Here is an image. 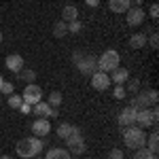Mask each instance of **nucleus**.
<instances>
[{
  "label": "nucleus",
  "instance_id": "obj_35",
  "mask_svg": "<svg viewBox=\"0 0 159 159\" xmlns=\"http://www.w3.org/2000/svg\"><path fill=\"white\" fill-rule=\"evenodd\" d=\"M85 4H87V7H98L100 0H85Z\"/></svg>",
  "mask_w": 159,
  "mask_h": 159
},
{
  "label": "nucleus",
  "instance_id": "obj_34",
  "mask_svg": "<svg viewBox=\"0 0 159 159\" xmlns=\"http://www.w3.org/2000/svg\"><path fill=\"white\" fill-rule=\"evenodd\" d=\"M19 110H21V112H24V115H30V112H32V106H30V104H21V106H19Z\"/></svg>",
  "mask_w": 159,
  "mask_h": 159
},
{
  "label": "nucleus",
  "instance_id": "obj_41",
  "mask_svg": "<svg viewBox=\"0 0 159 159\" xmlns=\"http://www.w3.org/2000/svg\"><path fill=\"white\" fill-rule=\"evenodd\" d=\"M0 104H2V96H0Z\"/></svg>",
  "mask_w": 159,
  "mask_h": 159
},
{
  "label": "nucleus",
  "instance_id": "obj_22",
  "mask_svg": "<svg viewBox=\"0 0 159 159\" xmlns=\"http://www.w3.org/2000/svg\"><path fill=\"white\" fill-rule=\"evenodd\" d=\"M17 76H19L21 81H25V85H30V83H34V81H36V72H34L32 68H24V70H19Z\"/></svg>",
  "mask_w": 159,
  "mask_h": 159
},
{
  "label": "nucleus",
  "instance_id": "obj_29",
  "mask_svg": "<svg viewBox=\"0 0 159 159\" xmlns=\"http://www.w3.org/2000/svg\"><path fill=\"white\" fill-rule=\"evenodd\" d=\"M112 96H115L117 100H123L125 96H127V89H125L123 85H117V87H115V91H112Z\"/></svg>",
  "mask_w": 159,
  "mask_h": 159
},
{
  "label": "nucleus",
  "instance_id": "obj_19",
  "mask_svg": "<svg viewBox=\"0 0 159 159\" xmlns=\"http://www.w3.org/2000/svg\"><path fill=\"white\" fill-rule=\"evenodd\" d=\"M129 2L132 0H110V11L112 13H125L127 9H129Z\"/></svg>",
  "mask_w": 159,
  "mask_h": 159
},
{
  "label": "nucleus",
  "instance_id": "obj_16",
  "mask_svg": "<svg viewBox=\"0 0 159 159\" xmlns=\"http://www.w3.org/2000/svg\"><path fill=\"white\" fill-rule=\"evenodd\" d=\"M74 19H79V9H76L74 4H66V7L61 9V21L70 24Z\"/></svg>",
  "mask_w": 159,
  "mask_h": 159
},
{
  "label": "nucleus",
  "instance_id": "obj_31",
  "mask_svg": "<svg viewBox=\"0 0 159 159\" xmlns=\"http://www.w3.org/2000/svg\"><path fill=\"white\" fill-rule=\"evenodd\" d=\"M127 81H129L127 89H129L132 93H138V89H140V81H138V79H127Z\"/></svg>",
  "mask_w": 159,
  "mask_h": 159
},
{
  "label": "nucleus",
  "instance_id": "obj_7",
  "mask_svg": "<svg viewBox=\"0 0 159 159\" xmlns=\"http://www.w3.org/2000/svg\"><path fill=\"white\" fill-rule=\"evenodd\" d=\"M159 112L157 108L153 106V108H144V110H138L136 112V125L138 127H155L157 125V117Z\"/></svg>",
  "mask_w": 159,
  "mask_h": 159
},
{
  "label": "nucleus",
  "instance_id": "obj_30",
  "mask_svg": "<svg viewBox=\"0 0 159 159\" xmlns=\"http://www.w3.org/2000/svg\"><path fill=\"white\" fill-rule=\"evenodd\" d=\"M147 43L151 45V49H157V47H159V34H157V32H153L151 38H147Z\"/></svg>",
  "mask_w": 159,
  "mask_h": 159
},
{
  "label": "nucleus",
  "instance_id": "obj_2",
  "mask_svg": "<svg viewBox=\"0 0 159 159\" xmlns=\"http://www.w3.org/2000/svg\"><path fill=\"white\" fill-rule=\"evenodd\" d=\"M123 142H125V147L127 148H142L144 147V142H147V134H144V129L142 127H138V125H129V127H125V132H123Z\"/></svg>",
  "mask_w": 159,
  "mask_h": 159
},
{
  "label": "nucleus",
  "instance_id": "obj_12",
  "mask_svg": "<svg viewBox=\"0 0 159 159\" xmlns=\"http://www.w3.org/2000/svg\"><path fill=\"white\" fill-rule=\"evenodd\" d=\"M117 123L121 125V127H129V125H136V110L132 106H125V108L119 112V117H117Z\"/></svg>",
  "mask_w": 159,
  "mask_h": 159
},
{
  "label": "nucleus",
  "instance_id": "obj_39",
  "mask_svg": "<svg viewBox=\"0 0 159 159\" xmlns=\"http://www.w3.org/2000/svg\"><path fill=\"white\" fill-rule=\"evenodd\" d=\"M2 83H4V79H2V76H0V85H2Z\"/></svg>",
  "mask_w": 159,
  "mask_h": 159
},
{
  "label": "nucleus",
  "instance_id": "obj_24",
  "mask_svg": "<svg viewBox=\"0 0 159 159\" xmlns=\"http://www.w3.org/2000/svg\"><path fill=\"white\" fill-rule=\"evenodd\" d=\"M147 144V148L151 151V153H157V144H159V136H157V132H153V134L148 136V142H144Z\"/></svg>",
  "mask_w": 159,
  "mask_h": 159
},
{
  "label": "nucleus",
  "instance_id": "obj_38",
  "mask_svg": "<svg viewBox=\"0 0 159 159\" xmlns=\"http://www.w3.org/2000/svg\"><path fill=\"white\" fill-rule=\"evenodd\" d=\"M32 159H43V157H40V155H36V157H32Z\"/></svg>",
  "mask_w": 159,
  "mask_h": 159
},
{
  "label": "nucleus",
  "instance_id": "obj_5",
  "mask_svg": "<svg viewBox=\"0 0 159 159\" xmlns=\"http://www.w3.org/2000/svg\"><path fill=\"white\" fill-rule=\"evenodd\" d=\"M121 61V55L115 49H106L102 55L98 57V70L100 72H112Z\"/></svg>",
  "mask_w": 159,
  "mask_h": 159
},
{
  "label": "nucleus",
  "instance_id": "obj_14",
  "mask_svg": "<svg viewBox=\"0 0 159 159\" xmlns=\"http://www.w3.org/2000/svg\"><path fill=\"white\" fill-rule=\"evenodd\" d=\"M4 64H7V68L11 70V72H19V70H24V57L19 55V53H11V55H7V60H4Z\"/></svg>",
  "mask_w": 159,
  "mask_h": 159
},
{
  "label": "nucleus",
  "instance_id": "obj_1",
  "mask_svg": "<svg viewBox=\"0 0 159 159\" xmlns=\"http://www.w3.org/2000/svg\"><path fill=\"white\" fill-rule=\"evenodd\" d=\"M43 148H45V138H36V136H30V138H21L19 142H17V155L21 159H32L40 155L43 153Z\"/></svg>",
  "mask_w": 159,
  "mask_h": 159
},
{
  "label": "nucleus",
  "instance_id": "obj_32",
  "mask_svg": "<svg viewBox=\"0 0 159 159\" xmlns=\"http://www.w3.org/2000/svg\"><path fill=\"white\" fill-rule=\"evenodd\" d=\"M106 159H123V151H121V148H112Z\"/></svg>",
  "mask_w": 159,
  "mask_h": 159
},
{
  "label": "nucleus",
  "instance_id": "obj_25",
  "mask_svg": "<svg viewBox=\"0 0 159 159\" xmlns=\"http://www.w3.org/2000/svg\"><path fill=\"white\" fill-rule=\"evenodd\" d=\"M134 159H157V153H151L148 148H138L136 151V155H134Z\"/></svg>",
  "mask_w": 159,
  "mask_h": 159
},
{
  "label": "nucleus",
  "instance_id": "obj_8",
  "mask_svg": "<svg viewBox=\"0 0 159 159\" xmlns=\"http://www.w3.org/2000/svg\"><path fill=\"white\" fill-rule=\"evenodd\" d=\"M21 100H24L25 104L34 106V104H38V102L43 100V89H40L36 83H30V85H25L24 93H21Z\"/></svg>",
  "mask_w": 159,
  "mask_h": 159
},
{
  "label": "nucleus",
  "instance_id": "obj_18",
  "mask_svg": "<svg viewBox=\"0 0 159 159\" xmlns=\"http://www.w3.org/2000/svg\"><path fill=\"white\" fill-rule=\"evenodd\" d=\"M45 159H70V153L66 151V148H49L47 151V155H45Z\"/></svg>",
  "mask_w": 159,
  "mask_h": 159
},
{
  "label": "nucleus",
  "instance_id": "obj_3",
  "mask_svg": "<svg viewBox=\"0 0 159 159\" xmlns=\"http://www.w3.org/2000/svg\"><path fill=\"white\" fill-rule=\"evenodd\" d=\"M72 60H74V64H76V68H79V72H81V74L91 76V74L98 70V60H96L93 55H83L81 51H74Z\"/></svg>",
  "mask_w": 159,
  "mask_h": 159
},
{
  "label": "nucleus",
  "instance_id": "obj_33",
  "mask_svg": "<svg viewBox=\"0 0 159 159\" xmlns=\"http://www.w3.org/2000/svg\"><path fill=\"white\" fill-rule=\"evenodd\" d=\"M148 15H151L153 19H157V17H159V7H157V2H153V4H151V9H148Z\"/></svg>",
  "mask_w": 159,
  "mask_h": 159
},
{
  "label": "nucleus",
  "instance_id": "obj_21",
  "mask_svg": "<svg viewBox=\"0 0 159 159\" xmlns=\"http://www.w3.org/2000/svg\"><path fill=\"white\" fill-rule=\"evenodd\" d=\"M66 34H68V24H66V21H55V24H53V36L55 38H64L66 36Z\"/></svg>",
  "mask_w": 159,
  "mask_h": 159
},
{
  "label": "nucleus",
  "instance_id": "obj_11",
  "mask_svg": "<svg viewBox=\"0 0 159 159\" xmlns=\"http://www.w3.org/2000/svg\"><path fill=\"white\" fill-rule=\"evenodd\" d=\"M91 87H93L96 91H106V89L110 87L108 72H100V70H96V72L91 74Z\"/></svg>",
  "mask_w": 159,
  "mask_h": 159
},
{
  "label": "nucleus",
  "instance_id": "obj_36",
  "mask_svg": "<svg viewBox=\"0 0 159 159\" xmlns=\"http://www.w3.org/2000/svg\"><path fill=\"white\" fill-rule=\"evenodd\" d=\"M136 2V7H140V4H142V0H134Z\"/></svg>",
  "mask_w": 159,
  "mask_h": 159
},
{
  "label": "nucleus",
  "instance_id": "obj_23",
  "mask_svg": "<svg viewBox=\"0 0 159 159\" xmlns=\"http://www.w3.org/2000/svg\"><path fill=\"white\" fill-rule=\"evenodd\" d=\"M47 104H49L51 108H60V104H61V93H60V91H51V93H49V100H47Z\"/></svg>",
  "mask_w": 159,
  "mask_h": 159
},
{
  "label": "nucleus",
  "instance_id": "obj_10",
  "mask_svg": "<svg viewBox=\"0 0 159 159\" xmlns=\"http://www.w3.org/2000/svg\"><path fill=\"white\" fill-rule=\"evenodd\" d=\"M32 112L38 115L40 119H53V117H57V115H60V110H57V108H51L49 104H47V102H43V100H40L38 104L32 106Z\"/></svg>",
  "mask_w": 159,
  "mask_h": 159
},
{
  "label": "nucleus",
  "instance_id": "obj_26",
  "mask_svg": "<svg viewBox=\"0 0 159 159\" xmlns=\"http://www.w3.org/2000/svg\"><path fill=\"white\" fill-rule=\"evenodd\" d=\"M24 104V100H21V96H17V93H11L9 96V106L15 110H19V106Z\"/></svg>",
  "mask_w": 159,
  "mask_h": 159
},
{
  "label": "nucleus",
  "instance_id": "obj_37",
  "mask_svg": "<svg viewBox=\"0 0 159 159\" xmlns=\"http://www.w3.org/2000/svg\"><path fill=\"white\" fill-rule=\"evenodd\" d=\"M0 159H11V157L9 155H0Z\"/></svg>",
  "mask_w": 159,
  "mask_h": 159
},
{
  "label": "nucleus",
  "instance_id": "obj_13",
  "mask_svg": "<svg viewBox=\"0 0 159 159\" xmlns=\"http://www.w3.org/2000/svg\"><path fill=\"white\" fill-rule=\"evenodd\" d=\"M32 132H34V136H36V138H47V136H49V132H51L49 119H40V117H38L36 121L32 123Z\"/></svg>",
  "mask_w": 159,
  "mask_h": 159
},
{
  "label": "nucleus",
  "instance_id": "obj_9",
  "mask_svg": "<svg viewBox=\"0 0 159 159\" xmlns=\"http://www.w3.org/2000/svg\"><path fill=\"white\" fill-rule=\"evenodd\" d=\"M127 25H132V28H136V25H140L142 21H144V17H147V11L142 9V7H129L127 9Z\"/></svg>",
  "mask_w": 159,
  "mask_h": 159
},
{
  "label": "nucleus",
  "instance_id": "obj_15",
  "mask_svg": "<svg viewBox=\"0 0 159 159\" xmlns=\"http://www.w3.org/2000/svg\"><path fill=\"white\" fill-rule=\"evenodd\" d=\"M127 79H129V70H125V68H121V66H117V68L112 70L110 83H115V85H123V83H127Z\"/></svg>",
  "mask_w": 159,
  "mask_h": 159
},
{
  "label": "nucleus",
  "instance_id": "obj_42",
  "mask_svg": "<svg viewBox=\"0 0 159 159\" xmlns=\"http://www.w3.org/2000/svg\"><path fill=\"white\" fill-rule=\"evenodd\" d=\"M153 2H157V0H153Z\"/></svg>",
  "mask_w": 159,
  "mask_h": 159
},
{
  "label": "nucleus",
  "instance_id": "obj_27",
  "mask_svg": "<svg viewBox=\"0 0 159 159\" xmlns=\"http://www.w3.org/2000/svg\"><path fill=\"white\" fill-rule=\"evenodd\" d=\"M11 93H15V87H13L11 81H4L0 85V96H11Z\"/></svg>",
  "mask_w": 159,
  "mask_h": 159
},
{
  "label": "nucleus",
  "instance_id": "obj_17",
  "mask_svg": "<svg viewBox=\"0 0 159 159\" xmlns=\"http://www.w3.org/2000/svg\"><path fill=\"white\" fill-rule=\"evenodd\" d=\"M129 47L132 49H142V47H147V34H142V32H136L129 36Z\"/></svg>",
  "mask_w": 159,
  "mask_h": 159
},
{
  "label": "nucleus",
  "instance_id": "obj_4",
  "mask_svg": "<svg viewBox=\"0 0 159 159\" xmlns=\"http://www.w3.org/2000/svg\"><path fill=\"white\" fill-rule=\"evenodd\" d=\"M159 100V93L155 89H148V91H142V93H138L132 102H129V106L138 112V110H144V108H151V106H155Z\"/></svg>",
  "mask_w": 159,
  "mask_h": 159
},
{
  "label": "nucleus",
  "instance_id": "obj_20",
  "mask_svg": "<svg viewBox=\"0 0 159 159\" xmlns=\"http://www.w3.org/2000/svg\"><path fill=\"white\" fill-rule=\"evenodd\" d=\"M74 129H76V127H74L72 123H60V125H57V129H55V134L60 136V138H64V140H66V138L72 134Z\"/></svg>",
  "mask_w": 159,
  "mask_h": 159
},
{
  "label": "nucleus",
  "instance_id": "obj_40",
  "mask_svg": "<svg viewBox=\"0 0 159 159\" xmlns=\"http://www.w3.org/2000/svg\"><path fill=\"white\" fill-rule=\"evenodd\" d=\"M0 43H2V30H0Z\"/></svg>",
  "mask_w": 159,
  "mask_h": 159
},
{
  "label": "nucleus",
  "instance_id": "obj_28",
  "mask_svg": "<svg viewBox=\"0 0 159 159\" xmlns=\"http://www.w3.org/2000/svg\"><path fill=\"white\" fill-rule=\"evenodd\" d=\"M81 30H83V25H81V21H79V19H74V21H70V24H68V32H70V34H79Z\"/></svg>",
  "mask_w": 159,
  "mask_h": 159
},
{
  "label": "nucleus",
  "instance_id": "obj_6",
  "mask_svg": "<svg viewBox=\"0 0 159 159\" xmlns=\"http://www.w3.org/2000/svg\"><path fill=\"white\" fill-rule=\"evenodd\" d=\"M66 151L70 153V155H83L87 151V144H85V138L81 134V129L76 127L72 134L66 138Z\"/></svg>",
  "mask_w": 159,
  "mask_h": 159
}]
</instances>
